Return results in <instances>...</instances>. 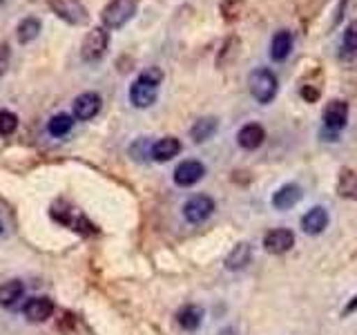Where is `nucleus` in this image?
<instances>
[{"instance_id": "nucleus-21", "label": "nucleus", "mask_w": 357, "mask_h": 335, "mask_svg": "<svg viewBox=\"0 0 357 335\" xmlns=\"http://www.w3.org/2000/svg\"><path fill=\"white\" fill-rule=\"evenodd\" d=\"M337 195L342 199L357 201V172L353 168H342L337 177Z\"/></svg>"}, {"instance_id": "nucleus-27", "label": "nucleus", "mask_w": 357, "mask_h": 335, "mask_svg": "<svg viewBox=\"0 0 357 335\" xmlns=\"http://www.w3.org/2000/svg\"><path fill=\"white\" fill-rule=\"evenodd\" d=\"M239 47H241V40H239L237 36H230L226 43H223V47H221V52H219V56H217V65H223V63H226V56H234V50L239 52Z\"/></svg>"}, {"instance_id": "nucleus-22", "label": "nucleus", "mask_w": 357, "mask_h": 335, "mask_svg": "<svg viewBox=\"0 0 357 335\" xmlns=\"http://www.w3.org/2000/svg\"><path fill=\"white\" fill-rule=\"evenodd\" d=\"M43 29V20L36 18V16H29L25 20H20L18 22V27H16V38L20 45H29L31 40H36L38 38V34Z\"/></svg>"}, {"instance_id": "nucleus-18", "label": "nucleus", "mask_w": 357, "mask_h": 335, "mask_svg": "<svg viewBox=\"0 0 357 335\" xmlns=\"http://www.w3.org/2000/svg\"><path fill=\"white\" fill-rule=\"evenodd\" d=\"M252 260V246L248 241H239L234 248L226 255V268L228 271H243Z\"/></svg>"}, {"instance_id": "nucleus-5", "label": "nucleus", "mask_w": 357, "mask_h": 335, "mask_svg": "<svg viewBox=\"0 0 357 335\" xmlns=\"http://www.w3.org/2000/svg\"><path fill=\"white\" fill-rule=\"evenodd\" d=\"M107 47H109V29H105L103 25L92 27L81 43V59L85 63H98L107 54Z\"/></svg>"}, {"instance_id": "nucleus-3", "label": "nucleus", "mask_w": 357, "mask_h": 335, "mask_svg": "<svg viewBox=\"0 0 357 335\" xmlns=\"http://www.w3.org/2000/svg\"><path fill=\"white\" fill-rule=\"evenodd\" d=\"M321 119H324L321 137H328L326 141H337L340 132L346 128V123H349V103L342 98L328 100L326 107L321 112Z\"/></svg>"}, {"instance_id": "nucleus-33", "label": "nucleus", "mask_w": 357, "mask_h": 335, "mask_svg": "<svg viewBox=\"0 0 357 335\" xmlns=\"http://www.w3.org/2000/svg\"><path fill=\"white\" fill-rule=\"evenodd\" d=\"M0 3H3V0H0Z\"/></svg>"}, {"instance_id": "nucleus-19", "label": "nucleus", "mask_w": 357, "mask_h": 335, "mask_svg": "<svg viewBox=\"0 0 357 335\" xmlns=\"http://www.w3.org/2000/svg\"><path fill=\"white\" fill-rule=\"evenodd\" d=\"M176 322L183 331H197L204 322V308L197 304H185L176 313Z\"/></svg>"}, {"instance_id": "nucleus-13", "label": "nucleus", "mask_w": 357, "mask_h": 335, "mask_svg": "<svg viewBox=\"0 0 357 335\" xmlns=\"http://www.w3.org/2000/svg\"><path fill=\"white\" fill-rule=\"evenodd\" d=\"M22 313L29 322H47L54 315V302L50 297H31Z\"/></svg>"}, {"instance_id": "nucleus-11", "label": "nucleus", "mask_w": 357, "mask_h": 335, "mask_svg": "<svg viewBox=\"0 0 357 335\" xmlns=\"http://www.w3.org/2000/svg\"><path fill=\"white\" fill-rule=\"evenodd\" d=\"M293 45H295L293 34L288 29H279L271 38V50H268V54H271V59L275 63H284L290 56V52H293Z\"/></svg>"}, {"instance_id": "nucleus-10", "label": "nucleus", "mask_w": 357, "mask_h": 335, "mask_svg": "<svg viewBox=\"0 0 357 335\" xmlns=\"http://www.w3.org/2000/svg\"><path fill=\"white\" fill-rule=\"evenodd\" d=\"M100 105H103V98H100L96 92H83L74 98V119L78 121H89L94 119L98 112H100Z\"/></svg>"}, {"instance_id": "nucleus-28", "label": "nucleus", "mask_w": 357, "mask_h": 335, "mask_svg": "<svg viewBox=\"0 0 357 335\" xmlns=\"http://www.w3.org/2000/svg\"><path fill=\"white\" fill-rule=\"evenodd\" d=\"M9 59H11V52H9V45L3 43L0 45V78L5 76L7 67H9Z\"/></svg>"}, {"instance_id": "nucleus-8", "label": "nucleus", "mask_w": 357, "mask_h": 335, "mask_svg": "<svg viewBox=\"0 0 357 335\" xmlns=\"http://www.w3.org/2000/svg\"><path fill=\"white\" fill-rule=\"evenodd\" d=\"M204 177H206V165L204 163L197 161V159H185L183 163L176 165V170H174V184L181 186V188H190V186L199 184Z\"/></svg>"}, {"instance_id": "nucleus-25", "label": "nucleus", "mask_w": 357, "mask_h": 335, "mask_svg": "<svg viewBox=\"0 0 357 335\" xmlns=\"http://www.w3.org/2000/svg\"><path fill=\"white\" fill-rule=\"evenodd\" d=\"M219 11H221V16L226 22L239 20L243 14V0H221Z\"/></svg>"}, {"instance_id": "nucleus-30", "label": "nucleus", "mask_w": 357, "mask_h": 335, "mask_svg": "<svg viewBox=\"0 0 357 335\" xmlns=\"http://www.w3.org/2000/svg\"><path fill=\"white\" fill-rule=\"evenodd\" d=\"M355 311H357V295H355V297H353V299L349 302V304H346V306H344V311H342V315H344V318H349V315H351V313H355Z\"/></svg>"}, {"instance_id": "nucleus-4", "label": "nucleus", "mask_w": 357, "mask_h": 335, "mask_svg": "<svg viewBox=\"0 0 357 335\" xmlns=\"http://www.w3.org/2000/svg\"><path fill=\"white\" fill-rule=\"evenodd\" d=\"M139 0H109L100 11V22L105 29H121L134 18Z\"/></svg>"}, {"instance_id": "nucleus-15", "label": "nucleus", "mask_w": 357, "mask_h": 335, "mask_svg": "<svg viewBox=\"0 0 357 335\" xmlns=\"http://www.w3.org/2000/svg\"><path fill=\"white\" fill-rule=\"evenodd\" d=\"M304 193H301V188L297 184H284L282 188L277 190L273 195V206L277 210H290L293 206H297Z\"/></svg>"}, {"instance_id": "nucleus-31", "label": "nucleus", "mask_w": 357, "mask_h": 335, "mask_svg": "<svg viewBox=\"0 0 357 335\" xmlns=\"http://www.w3.org/2000/svg\"><path fill=\"white\" fill-rule=\"evenodd\" d=\"M219 335H237V331H234L232 327H226V329H221Z\"/></svg>"}, {"instance_id": "nucleus-1", "label": "nucleus", "mask_w": 357, "mask_h": 335, "mask_svg": "<svg viewBox=\"0 0 357 335\" xmlns=\"http://www.w3.org/2000/svg\"><path fill=\"white\" fill-rule=\"evenodd\" d=\"M163 83L161 67H148L139 74V78L130 85V103L139 110L152 107L159 98V85Z\"/></svg>"}, {"instance_id": "nucleus-26", "label": "nucleus", "mask_w": 357, "mask_h": 335, "mask_svg": "<svg viewBox=\"0 0 357 335\" xmlns=\"http://www.w3.org/2000/svg\"><path fill=\"white\" fill-rule=\"evenodd\" d=\"M16 128H18V117L14 114V112L0 110V134L9 137V134L16 132Z\"/></svg>"}, {"instance_id": "nucleus-24", "label": "nucleus", "mask_w": 357, "mask_h": 335, "mask_svg": "<svg viewBox=\"0 0 357 335\" xmlns=\"http://www.w3.org/2000/svg\"><path fill=\"white\" fill-rule=\"evenodd\" d=\"M72 126H74V117H70V114H56V117L50 119L47 130H50L52 137H65V134L72 130Z\"/></svg>"}, {"instance_id": "nucleus-9", "label": "nucleus", "mask_w": 357, "mask_h": 335, "mask_svg": "<svg viewBox=\"0 0 357 335\" xmlns=\"http://www.w3.org/2000/svg\"><path fill=\"white\" fill-rule=\"evenodd\" d=\"M295 246V234L288 228H273L271 232H266L264 237V248L273 255H284Z\"/></svg>"}, {"instance_id": "nucleus-2", "label": "nucleus", "mask_w": 357, "mask_h": 335, "mask_svg": "<svg viewBox=\"0 0 357 335\" xmlns=\"http://www.w3.org/2000/svg\"><path fill=\"white\" fill-rule=\"evenodd\" d=\"M248 87H250V94L257 103L268 105V103H273L279 92V81L273 70H268V67H257V70H252L248 76Z\"/></svg>"}, {"instance_id": "nucleus-29", "label": "nucleus", "mask_w": 357, "mask_h": 335, "mask_svg": "<svg viewBox=\"0 0 357 335\" xmlns=\"http://www.w3.org/2000/svg\"><path fill=\"white\" fill-rule=\"evenodd\" d=\"M299 94H301V98L306 100V103H315V100L319 98V89L312 87V85H301Z\"/></svg>"}, {"instance_id": "nucleus-16", "label": "nucleus", "mask_w": 357, "mask_h": 335, "mask_svg": "<svg viewBox=\"0 0 357 335\" xmlns=\"http://www.w3.org/2000/svg\"><path fill=\"white\" fill-rule=\"evenodd\" d=\"M178 152H181V141H178L176 137H163V139L152 143V159L156 163L170 161Z\"/></svg>"}, {"instance_id": "nucleus-14", "label": "nucleus", "mask_w": 357, "mask_h": 335, "mask_svg": "<svg viewBox=\"0 0 357 335\" xmlns=\"http://www.w3.org/2000/svg\"><path fill=\"white\" fill-rule=\"evenodd\" d=\"M326 226H328V212L321 206L310 208L306 215L301 217V230L306 234H319L326 230Z\"/></svg>"}, {"instance_id": "nucleus-23", "label": "nucleus", "mask_w": 357, "mask_h": 335, "mask_svg": "<svg viewBox=\"0 0 357 335\" xmlns=\"http://www.w3.org/2000/svg\"><path fill=\"white\" fill-rule=\"evenodd\" d=\"M22 293H25V284L20 279H9V282L0 284V306H14Z\"/></svg>"}, {"instance_id": "nucleus-20", "label": "nucleus", "mask_w": 357, "mask_h": 335, "mask_svg": "<svg viewBox=\"0 0 357 335\" xmlns=\"http://www.w3.org/2000/svg\"><path fill=\"white\" fill-rule=\"evenodd\" d=\"M357 56V20L349 22L340 40V61H353Z\"/></svg>"}, {"instance_id": "nucleus-12", "label": "nucleus", "mask_w": 357, "mask_h": 335, "mask_svg": "<svg viewBox=\"0 0 357 335\" xmlns=\"http://www.w3.org/2000/svg\"><path fill=\"white\" fill-rule=\"evenodd\" d=\"M266 141V130L259 126V123H245V126L237 132V143L243 150H257L261 148Z\"/></svg>"}, {"instance_id": "nucleus-32", "label": "nucleus", "mask_w": 357, "mask_h": 335, "mask_svg": "<svg viewBox=\"0 0 357 335\" xmlns=\"http://www.w3.org/2000/svg\"><path fill=\"white\" fill-rule=\"evenodd\" d=\"M0 232H3V223H0Z\"/></svg>"}, {"instance_id": "nucleus-17", "label": "nucleus", "mask_w": 357, "mask_h": 335, "mask_svg": "<svg viewBox=\"0 0 357 335\" xmlns=\"http://www.w3.org/2000/svg\"><path fill=\"white\" fill-rule=\"evenodd\" d=\"M219 130V119L217 117H201L195 121V126L190 128V139L195 143H206L217 134Z\"/></svg>"}, {"instance_id": "nucleus-7", "label": "nucleus", "mask_w": 357, "mask_h": 335, "mask_svg": "<svg viewBox=\"0 0 357 335\" xmlns=\"http://www.w3.org/2000/svg\"><path fill=\"white\" fill-rule=\"evenodd\" d=\"M215 212V199L208 195H195L183 204V217L190 223H204Z\"/></svg>"}, {"instance_id": "nucleus-6", "label": "nucleus", "mask_w": 357, "mask_h": 335, "mask_svg": "<svg viewBox=\"0 0 357 335\" xmlns=\"http://www.w3.org/2000/svg\"><path fill=\"white\" fill-rule=\"evenodd\" d=\"M52 11L67 25H85L89 20V14L81 0H47Z\"/></svg>"}]
</instances>
